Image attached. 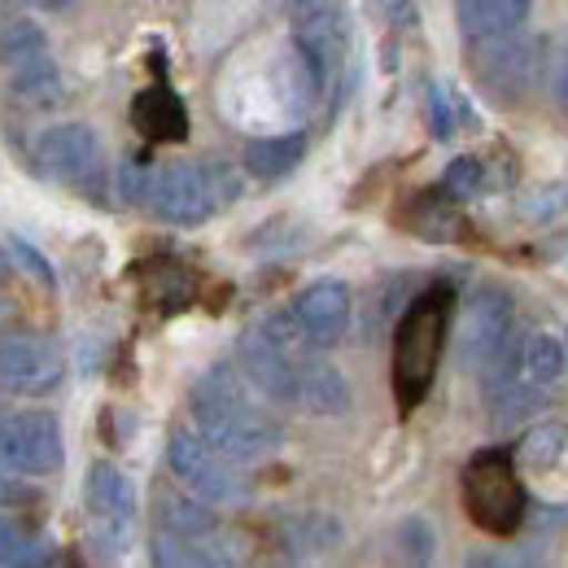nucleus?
<instances>
[{
    "label": "nucleus",
    "mask_w": 568,
    "mask_h": 568,
    "mask_svg": "<svg viewBox=\"0 0 568 568\" xmlns=\"http://www.w3.org/2000/svg\"><path fill=\"white\" fill-rule=\"evenodd\" d=\"M189 407H193L197 433L236 464H263L267 455L281 450V420L267 407H258V389L241 367H227V363L211 367L193 385Z\"/></svg>",
    "instance_id": "nucleus-1"
},
{
    "label": "nucleus",
    "mask_w": 568,
    "mask_h": 568,
    "mask_svg": "<svg viewBox=\"0 0 568 568\" xmlns=\"http://www.w3.org/2000/svg\"><path fill=\"white\" fill-rule=\"evenodd\" d=\"M446 324H450V288H428L416 302H407L394 328V398L403 412H416L433 389Z\"/></svg>",
    "instance_id": "nucleus-2"
},
{
    "label": "nucleus",
    "mask_w": 568,
    "mask_h": 568,
    "mask_svg": "<svg viewBox=\"0 0 568 568\" xmlns=\"http://www.w3.org/2000/svg\"><path fill=\"white\" fill-rule=\"evenodd\" d=\"M464 507L477 529L490 538H511L525 520V490L511 468V455L486 450L464 468Z\"/></svg>",
    "instance_id": "nucleus-3"
},
{
    "label": "nucleus",
    "mask_w": 568,
    "mask_h": 568,
    "mask_svg": "<svg viewBox=\"0 0 568 568\" xmlns=\"http://www.w3.org/2000/svg\"><path fill=\"white\" fill-rule=\"evenodd\" d=\"M67 442L53 412H4L0 416V473L49 477L62 473Z\"/></svg>",
    "instance_id": "nucleus-4"
},
{
    "label": "nucleus",
    "mask_w": 568,
    "mask_h": 568,
    "mask_svg": "<svg viewBox=\"0 0 568 568\" xmlns=\"http://www.w3.org/2000/svg\"><path fill=\"white\" fill-rule=\"evenodd\" d=\"M166 459H171V473L206 503H223V507H236L250 498L245 477L236 473V459H227L219 446H211L202 433H189V428H175L171 433V446H166Z\"/></svg>",
    "instance_id": "nucleus-5"
},
{
    "label": "nucleus",
    "mask_w": 568,
    "mask_h": 568,
    "mask_svg": "<svg viewBox=\"0 0 568 568\" xmlns=\"http://www.w3.org/2000/svg\"><path fill=\"white\" fill-rule=\"evenodd\" d=\"M511 328H516V297L503 284H477L468 297L464 333H459V358L468 372L486 376L511 351Z\"/></svg>",
    "instance_id": "nucleus-6"
},
{
    "label": "nucleus",
    "mask_w": 568,
    "mask_h": 568,
    "mask_svg": "<svg viewBox=\"0 0 568 568\" xmlns=\"http://www.w3.org/2000/svg\"><path fill=\"white\" fill-rule=\"evenodd\" d=\"M36 162L49 180L71 184L83 197L101 202L105 193V153L92 128L83 123H67V128H49L40 144H36Z\"/></svg>",
    "instance_id": "nucleus-7"
},
{
    "label": "nucleus",
    "mask_w": 568,
    "mask_h": 568,
    "mask_svg": "<svg viewBox=\"0 0 568 568\" xmlns=\"http://www.w3.org/2000/svg\"><path fill=\"white\" fill-rule=\"evenodd\" d=\"M67 376V358L49 337L9 333L0 342V389L13 398H49Z\"/></svg>",
    "instance_id": "nucleus-8"
},
{
    "label": "nucleus",
    "mask_w": 568,
    "mask_h": 568,
    "mask_svg": "<svg viewBox=\"0 0 568 568\" xmlns=\"http://www.w3.org/2000/svg\"><path fill=\"white\" fill-rule=\"evenodd\" d=\"M149 206L158 219L166 223H180V227H197L206 223L223 202L214 193L211 166L206 162H171L153 175V193H149Z\"/></svg>",
    "instance_id": "nucleus-9"
},
{
    "label": "nucleus",
    "mask_w": 568,
    "mask_h": 568,
    "mask_svg": "<svg viewBox=\"0 0 568 568\" xmlns=\"http://www.w3.org/2000/svg\"><path fill=\"white\" fill-rule=\"evenodd\" d=\"M88 516H92V534L101 538L105 551H123V542L132 538L136 525V490L128 481V473H119L114 464H92L88 468Z\"/></svg>",
    "instance_id": "nucleus-10"
},
{
    "label": "nucleus",
    "mask_w": 568,
    "mask_h": 568,
    "mask_svg": "<svg viewBox=\"0 0 568 568\" xmlns=\"http://www.w3.org/2000/svg\"><path fill=\"white\" fill-rule=\"evenodd\" d=\"M473 71L498 97H520L542 74V44L525 40L520 31L503 36V40H481V44H473Z\"/></svg>",
    "instance_id": "nucleus-11"
},
{
    "label": "nucleus",
    "mask_w": 568,
    "mask_h": 568,
    "mask_svg": "<svg viewBox=\"0 0 568 568\" xmlns=\"http://www.w3.org/2000/svg\"><path fill=\"white\" fill-rule=\"evenodd\" d=\"M293 44L324 71L328 88H333V79L351 53V18H346L342 0H320L302 13H293Z\"/></svg>",
    "instance_id": "nucleus-12"
},
{
    "label": "nucleus",
    "mask_w": 568,
    "mask_h": 568,
    "mask_svg": "<svg viewBox=\"0 0 568 568\" xmlns=\"http://www.w3.org/2000/svg\"><path fill=\"white\" fill-rule=\"evenodd\" d=\"M351 311H355V302H351V284H342V281L306 284V288L297 293V302H293L297 324L306 328V337H311L320 351H328V346H337V342L346 337V328H351Z\"/></svg>",
    "instance_id": "nucleus-13"
},
{
    "label": "nucleus",
    "mask_w": 568,
    "mask_h": 568,
    "mask_svg": "<svg viewBox=\"0 0 568 568\" xmlns=\"http://www.w3.org/2000/svg\"><path fill=\"white\" fill-rule=\"evenodd\" d=\"M297 407L311 416H346L351 412V381L342 376V367H333L320 355V346H311L297 363Z\"/></svg>",
    "instance_id": "nucleus-14"
},
{
    "label": "nucleus",
    "mask_w": 568,
    "mask_h": 568,
    "mask_svg": "<svg viewBox=\"0 0 568 568\" xmlns=\"http://www.w3.org/2000/svg\"><path fill=\"white\" fill-rule=\"evenodd\" d=\"M132 123L144 141L153 144H180L189 141V110L180 101V92L171 88H144L141 97L132 101Z\"/></svg>",
    "instance_id": "nucleus-15"
},
{
    "label": "nucleus",
    "mask_w": 568,
    "mask_h": 568,
    "mask_svg": "<svg viewBox=\"0 0 568 568\" xmlns=\"http://www.w3.org/2000/svg\"><path fill=\"white\" fill-rule=\"evenodd\" d=\"M534 0H459V31L468 44L481 40H503L511 31H520L529 22Z\"/></svg>",
    "instance_id": "nucleus-16"
},
{
    "label": "nucleus",
    "mask_w": 568,
    "mask_h": 568,
    "mask_svg": "<svg viewBox=\"0 0 568 568\" xmlns=\"http://www.w3.org/2000/svg\"><path fill=\"white\" fill-rule=\"evenodd\" d=\"M9 71V92L13 101L31 105V110H53L62 101V71L53 62V49H40V53H27L18 62L4 67Z\"/></svg>",
    "instance_id": "nucleus-17"
},
{
    "label": "nucleus",
    "mask_w": 568,
    "mask_h": 568,
    "mask_svg": "<svg viewBox=\"0 0 568 568\" xmlns=\"http://www.w3.org/2000/svg\"><path fill=\"white\" fill-rule=\"evenodd\" d=\"M158 529L180 534V538H197V542H219V516L197 498L158 495Z\"/></svg>",
    "instance_id": "nucleus-18"
},
{
    "label": "nucleus",
    "mask_w": 568,
    "mask_h": 568,
    "mask_svg": "<svg viewBox=\"0 0 568 568\" xmlns=\"http://www.w3.org/2000/svg\"><path fill=\"white\" fill-rule=\"evenodd\" d=\"M455 197L446 193H420L407 211H403V223L420 236V241H455L459 232H464V219H459V211L450 206Z\"/></svg>",
    "instance_id": "nucleus-19"
},
{
    "label": "nucleus",
    "mask_w": 568,
    "mask_h": 568,
    "mask_svg": "<svg viewBox=\"0 0 568 568\" xmlns=\"http://www.w3.org/2000/svg\"><path fill=\"white\" fill-rule=\"evenodd\" d=\"M306 158V136H263L245 149V171L258 180H284L288 171H297V162Z\"/></svg>",
    "instance_id": "nucleus-20"
},
{
    "label": "nucleus",
    "mask_w": 568,
    "mask_h": 568,
    "mask_svg": "<svg viewBox=\"0 0 568 568\" xmlns=\"http://www.w3.org/2000/svg\"><path fill=\"white\" fill-rule=\"evenodd\" d=\"M565 367H568V355H565V342H560V337H551V333H534V337H525V346H520V376H525L534 389H551V385H560Z\"/></svg>",
    "instance_id": "nucleus-21"
},
{
    "label": "nucleus",
    "mask_w": 568,
    "mask_h": 568,
    "mask_svg": "<svg viewBox=\"0 0 568 568\" xmlns=\"http://www.w3.org/2000/svg\"><path fill=\"white\" fill-rule=\"evenodd\" d=\"M281 538L293 556H320V551H333L342 542V525L324 511H302V516L284 520Z\"/></svg>",
    "instance_id": "nucleus-22"
},
{
    "label": "nucleus",
    "mask_w": 568,
    "mask_h": 568,
    "mask_svg": "<svg viewBox=\"0 0 568 568\" xmlns=\"http://www.w3.org/2000/svg\"><path fill=\"white\" fill-rule=\"evenodd\" d=\"M49 560H53V547L36 529H27L22 520L0 516V565L31 568V565H49Z\"/></svg>",
    "instance_id": "nucleus-23"
},
{
    "label": "nucleus",
    "mask_w": 568,
    "mask_h": 568,
    "mask_svg": "<svg viewBox=\"0 0 568 568\" xmlns=\"http://www.w3.org/2000/svg\"><path fill=\"white\" fill-rule=\"evenodd\" d=\"M153 560L158 565H227L232 551H223L219 542H197V538H180L162 529L153 542Z\"/></svg>",
    "instance_id": "nucleus-24"
},
{
    "label": "nucleus",
    "mask_w": 568,
    "mask_h": 568,
    "mask_svg": "<svg viewBox=\"0 0 568 568\" xmlns=\"http://www.w3.org/2000/svg\"><path fill=\"white\" fill-rule=\"evenodd\" d=\"M565 442H568V428L560 420H547V425L529 428L525 442H520V459L534 464V468H547L565 455Z\"/></svg>",
    "instance_id": "nucleus-25"
},
{
    "label": "nucleus",
    "mask_w": 568,
    "mask_h": 568,
    "mask_svg": "<svg viewBox=\"0 0 568 568\" xmlns=\"http://www.w3.org/2000/svg\"><path fill=\"white\" fill-rule=\"evenodd\" d=\"M40 49H49V36L36 22H27V18L0 22V62L4 67L18 62V58H27V53H40Z\"/></svg>",
    "instance_id": "nucleus-26"
},
{
    "label": "nucleus",
    "mask_w": 568,
    "mask_h": 568,
    "mask_svg": "<svg viewBox=\"0 0 568 568\" xmlns=\"http://www.w3.org/2000/svg\"><path fill=\"white\" fill-rule=\"evenodd\" d=\"M481 189H486V162H477V158H455L442 175V193H450L455 202H468Z\"/></svg>",
    "instance_id": "nucleus-27"
},
{
    "label": "nucleus",
    "mask_w": 568,
    "mask_h": 568,
    "mask_svg": "<svg viewBox=\"0 0 568 568\" xmlns=\"http://www.w3.org/2000/svg\"><path fill=\"white\" fill-rule=\"evenodd\" d=\"M153 162L144 158V153H132L123 166H119V197L128 202V206H141L149 202V193H153Z\"/></svg>",
    "instance_id": "nucleus-28"
},
{
    "label": "nucleus",
    "mask_w": 568,
    "mask_h": 568,
    "mask_svg": "<svg viewBox=\"0 0 568 568\" xmlns=\"http://www.w3.org/2000/svg\"><path fill=\"white\" fill-rule=\"evenodd\" d=\"M9 258H13V267H22L27 276H36L40 284H58V272H53V263L31 245V241H22V236H9Z\"/></svg>",
    "instance_id": "nucleus-29"
},
{
    "label": "nucleus",
    "mask_w": 568,
    "mask_h": 568,
    "mask_svg": "<svg viewBox=\"0 0 568 568\" xmlns=\"http://www.w3.org/2000/svg\"><path fill=\"white\" fill-rule=\"evenodd\" d=\"M398 538H403V551H407L412 560H428V556H433V547H437L433 529H428L420 516H412V520L398 529Z\"/></svg>",
    "instance_id": "nucleus-30"
},
{
    "label": "nucleus",
    "mask_w": 568,
    "mask_h": 568,
    "mask_svg": "<svg viewBox=\"0 0 568 568\" xmlns=\"http://www.w3.org/2000/svg\"><path fill=\"white\" fill-rule=\"evenodd\" d=\"M428 123H433V136H437V141H450L455 119H450V97H446L442 88L428 92Z\"/></svg>",
    "instance_id": "nucleus-31"
},
{
    "label": "nucleus",
    "mask_w": 568,
    "mask_h": 568,
    "mask_svg": "<svg viewBox=\"0 0 568 568\" xmlns=\"http://www.w3.org/2000/svg\"><path fill=\"white\" fill-rule=\"evenodd\" d=\"M568 206V184H556V189H538L534 193V202L525 206L529 219H551V214H560Z\"/></svg>",
    "instance_id": "nucleus-32"
},
{
    "label": "nucleus",
    "mask_w": 568,
    "mask_h": 568,
    "mask_svg": "<svg viewBox=\"0 0 568 568\" xmlns=\"http://www.w3.org/2000/svg\"><path fill=\"white\" fill-rule=\"evenodd\" d=\"M31 503H40V495L22 486L18 473H0V507H31Z\"/></svg>",
    "instance_id": "nucleus-33"
},
{
    "label": "nucleus",
    "mask_w": 568,
    "mask_h": 568,
    "mask_svg": "<svg viewBox=\"0 0 568 568\" xmlns=\"http://www.w3.org/2000/svg\"><path fill=\"white\" fill-rule=\"evenodd\" d=\"M372 9L394 27H416V0H372Z\"/></svg>",
    "instance_id": "nucleus-34"
},
{
    "label": "nucleus",
    "mask_w": 568,
    "mask_h": 568,
    "mask_svg": "<svg viewBox=\"0 0 568 568\" xmlns=\"http://www.w3.org/2000/svg\"><path fill=\"white\" fill-rule=\"evenodd\" d=\"M22 4H31V9H40V13H58V9H71L74 0H22Z\"/></svg>",
    "instance_id": "nucleus-35"
},
{
    "label": "nucleus",
    "mask_w": 568,
    "mask_h": 568,
    "mask_svg": "<svg viewBox=\"0 0 568 568\" xmlns=\"http://www.w3.org/2000/svg\"><path fill=\"white\" fill-rule=\"evenodd\" d=\"M560 105H565L568 114V58H565V71H560Z\"/></svg>",
    "instance_id": "nucleus-36"
},
{
    "label": "nucleus",
    "mask_w": 568,
    "mask_h": 568,
    "mask_svg": "<svg viewBox=\"0 0 568 568\" xmlns=\"http://www.w3.org/2000/svg\"><path fill=\"white\" fill-rule=\"evenodd\" d=\"M288 4V13H302V9H311V4H320V0H284Z\"/></svg>",
    "instance_id": "nucleus-37"
},
{
    "label": "nucleus",
    "mask_w": 568,
    "mask_h": 568,
    "mask_svg": "<svg viewBox=\"0 0 568 568\" xmlns=\"http://www.w3.org/2000/svg\"><path fill=\"white\" fill-rule=\"evenodd\" d=\"M4 276H9V250H0V284H4Z\"/></svg>",
    "instance_id": "nucleus-38"
},
{
    "label": "nucleus",
    "mask_w": 568,
    "mask_h": 568,
    "mask_svg": "<svg viewBox=\"0 0 568 568\" xmlns=\"http://www.w3.org/2000/svg\"><path fill=\"white\" fill-rule=\"evenodd\" d=\"M4 320H9V306H0V324H4Z\"/></svg>",
    "instance_id": "nucleus-39"
}]
</instances>
